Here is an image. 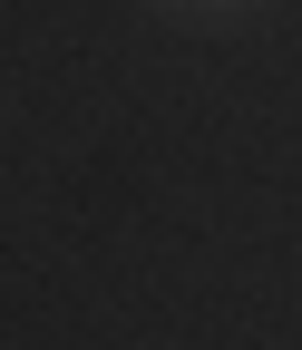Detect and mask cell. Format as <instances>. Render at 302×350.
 <instances>
[{
	"instance_id": "cell-1",
	"label": "cell",
	"mask_w": 302,
	"mask_h": 350,
	"mask_svg": "<svg viewBox=\"0 0 302 350\" xmlns=\"http://www.w3.org/2000/svg\"><path fill=\"white\" fill-rule=\"evenodd\" d=\"M205 10H214V20H244V10H253V0H205Z\"/></svg>"
}]
</instances>
